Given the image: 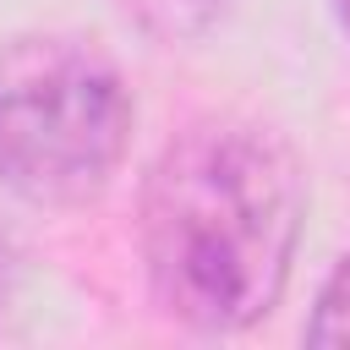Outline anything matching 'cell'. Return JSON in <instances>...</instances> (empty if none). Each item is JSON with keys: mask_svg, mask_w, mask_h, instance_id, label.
Returning <instances> with one entry per match:
<instances>
[{"mask_svg": "<svg viewBox=\"0 0 350 350\" xmlns=\"http://www.w3.org/2000/svg\"><path fill=\"white\" fill-rule=\"evenodd\" d=\"M131 98L104 49L33 33L0 55V186L44 208L98 197L126 153Z\"/></svg>", "mask_w": 350, "mask_h": 350, "instance_id": "obj_2", "label": "cell"}, {"mask_svg": "<svg viewBox=\"0 0 350 350\" xmlns=\"http://www.w3.org/2000/svg\"><path fill=\"white\" fill-rule=\"evenodd\" d=\"M339 16H345V27H350V0H339Z\"/></svg>", "mask_w": 350, "mask_h": 350, "instance_id": "obj_6", "label": "cell"}, {"mask_svg": "<svg viewBox=\"0 0 350 350\" xmlns=\"http://www.w3.org/2000/svg\"><path fill=\"white\" fill-rule=\"evenodd\" d=\"M230 5H235V0H120V11L137 16V22H142L148 33H159V38H197V33H208Z\"/></svg>", "mask_w": 350, "mask_h": 350, "instance_id": "obj_3", "label": "cell"}, {"mask_svg": "<svg viewBox=\"0 0 350 350\" xmlns=\"http://www.w3.org/2000/svg\"><path fill=\"white\" fill-rule=\"evenodd\" d=\"M306 345H350V257L323 284V295L312 306V323H306Z\"/></svg>", "mask_w": 350, "mask_h": 350, "instance_id": "obj_4", "label": "cell"}, {"mask_svg": "<svg viewBox=\"0 0 350 350\" xmlns=\"http://www.w3.org/2000/svg\"><path fill=\"white\" fill-rule=\"evenodd\" d=\"M301 235V170L279 131L257 120L186 126L142 186V262L153 301L202 334L257 323Z\"/></svg>", "mask_w": 350, "mask_h": 350, "instance_id": "obj_1", "label": "cell"}, {"mask_svg": "<svg viewBox=\"0 0 350 350\" xmlns=\"http://www.w3.org/2000/svg\"><path fill=\"white\" fill-rule=\"evenodd\" d=\"M0 295H5V252H0Z\"/></svg>", "mask_w": 350, "mask_h": 350, "instance_id": "obj_5", "label": "cell"}]
</instances>
